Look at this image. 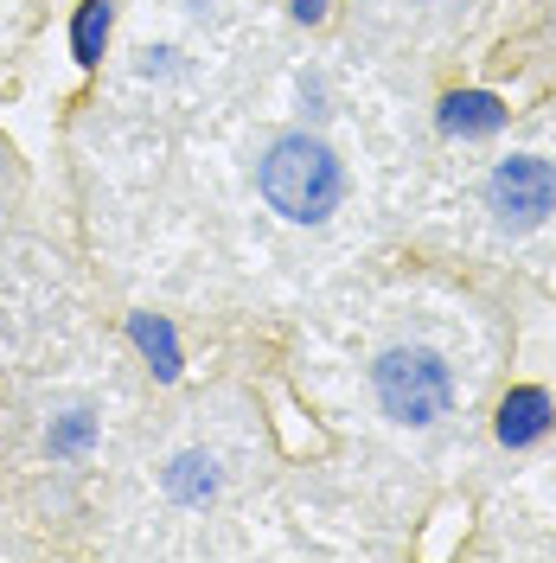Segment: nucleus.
<instances>
[{
  "label": "nucleus",
  "mask_w": 556,
  "mask_h": 563,
  "mask_svg": "<svg viewBox=\"0 0 556 563\" xmlns=\"http://www.w3.org/2000/svg\"><path fill=\"white\" fill-rule=\"evenodd\" d=\"M263 199L294 218V224H320L333 218V206L346 199V174H340V154L313 135H281L263 154Z\"/></svg>",
  "instance_id": "f257e3e1"
},
{
  "label": "nucleus",
  "mask_w": 556,
  "mask_h": 563,
  "mask_svg": "<svg viewBox=\"0 0 556 563\" xmlns=\"http://www.w3.org/2000/svg\"><path fill=\"white\" fill-rule=\"evenodd\" d=\"M371 385H378V404L403 429H429V422L448 417V404H454L448 358L429 346H390L378 358V372H371Z\"/></svg>",
  "instance_id": "f03ea898"
},
{
  "label": "nucleus",
  "mask_w": 556,
  "mask_h": 563,
  "mask_svg": "<svg viewBox=\"0 0 556 563\" xmlns=\"http://www.w3.org/2000/svg\"><path fill=\"white\" fill-rule=\"evenodd\" d=\"M551 206H556V167L551 161H537V154L499 161V174H492V211H499V224L531 231Z\"/></svg>",
  "instance_id": "7ed1b4c3"
},
{
  "label": "nucleus",
  "mask_w": 556,
  "mask_h": 563,
  "mask_svg": "<svg viewBox=\"0 0 556 563\" xmlns=\"http://www.w3.org/2000/svg\"><path fill=\"white\" fill-rule=\"evenodd\" d=\"M551 429V390L537 385H519L505 404H499V442L505 449H524V442H537Z\"/></svg>",
  "instance_id": "20e7f679"
},
{
  "label": "nucleus",
  "mask_w": 556,
  "mask_h": 563,
  "mask_svg": "<svg viewBox=\"0 0 556 563\" xmlns=\"http://www.w3.org/2000/svg\"><path fill=\"white\" fill-rule=\"evenodd\" d=\"M109 33H115V0H84L77 20H70V52H77V65H103Z\"/></svg>",
  "instance_id": "39448f33"
},
{
  "label": "nucleus",
  "mask_w": 556,
  "mask_h": 563,
  "mask_svg": "<svg viewBox=\"0 0 556 563\" xmlns=\"http://www.w3.org/2000/svg\"><path fill=\"white\" fill-rule=\"evenodd\" d=\"M129 340L141 346V358L154 365V378H179V340H174V327L160 314H129Z\"/></svg>",
  "instance_id": "423d86ee"
},
{
  "label": "nucleus",
  "mask_w": 556,
  "mask_h": 563,
  "mask_svg": "<svg viewBox=\"0 0 556 563\" xmlns=\"http://www.w3.org/2000/svg\"><path fill=\"white\" fill-rule=\"evenodd\" d=\"M499 122H505V109H499V97H487V90H460V97L442 103V129H448V135H492Z\"/></svg>",
  "instance_id": "0eeeda50"
},
{
  "label": "nucleus",
  "mask_w": 556,
  "mask_h": 563,
  "mask_svg": "<svg viewBox=\"0 0 556 563\" xmlns=\"http://www.w3.org/2000/svg\"><path fill=\"white\" fill-rule=\"evenodd\" d=\"M167 493H174V499H186V506H205L211 493H218L211 461L205 455H179L174 467H167Z\"/></svg>",
  "instance_id": "6e6552de"
},
{
  "label": "nucleus",
  "mask_w": 556,
  "mask_h": 563,
  "mask_svg": "<svg viewBox=\"0 0 556 563\" xmlns=\"http://www.w3.org/2000/svg\"><path fill=\"white\" fill-rule=\"evenodd\" d=\"M90 435H97V417H90V410H65V417L52 422L45 449H52V455H84V449H90Z\"/></svg>",
  "instance_id": "1a4fd4ad"
},
{
  "label": "nucleus",
  "mask_w": 556,
  "mask_h": 563,
  "mask_svg": "<svg viewBox=\"0 0 556 563\" xmlns=\"http://www.w3.org/2000/svg\"><path fill=\"white\" fill-rule=\"evenodd\" d=\"M294 20L313 26V20H326V0H294Z\"/></svg>",
  "instance_id": "9d476101"
}]
</instances>
